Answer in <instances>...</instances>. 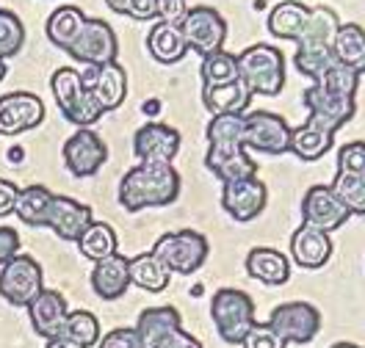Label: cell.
Masks as SVG:
<instances>
[{"label":"cell","instance_id":"cell-35","mask_svg":"<svg viewBox=\"0 0 365 348\" xmlns=\"http://www.w3.org/2000/svg\"><path fill=\"white\" fill-rule=\"evenodd\" d=\"M61 337L81 348L97 346L100 343V321L91 315L89 310H75V312H69L67 321H64Z\"/></svg>","mask_w":365,"mask_h":348},{"label":"cell","instance_id":"cell-1","mask_svg":"<svg viewBox=\"0 0 365 348\" xmlns=\"http://www.w3.org/2000/svg\"><path fill=\"white\" fill-rule=\"evenodd\" d=\"M205 166L222 183L257 177V163L244 147V116L219 114L207 122Z\"/></svg>","mask_w":365,"mask_h":348},{"label":"cell","instance_id":"cell-2","mask_svg":"<svg viewBox=\"0 0 365 348\" xmlns=\"http://www.w3.org/2000/svg\"><path fill=\"white\" fill-rule=\"evenodd\" d=\"M180 196V174L172 163H138L119 180V205L128 213L163 208Z\"/></svg>","mask_w":365,"mask_h":348},{"label":"cell","instance_id":"cell-10","mask_svg":"<svg viewBox=\"0 0 365 348\" xmlns=\"http://www.w3.org/2000/svg\"><path fill=\"white\" fill-rule=\"evenodd\" d=\"M244 147L266 155L291 152V127L279 114L250 111L244 114Z\"/></svg>","mask_w":365,"mask_h":348},{"label":"cell","instance_id":"cell-7","mask_svg":"<svg viewBox=\"0 0 365 348\" xmlns=\"http://www.w3.org/2000/svg\"><path fill=\"white\" fill-rule=\"evenodd\" d=\"M207 252H210L207 238L194 230L166 232L153 246V255L169 268V274H194L197 268H202Z\"/></svg>","mask_w":365,"mask_h":348},{"label":"cell","instance_id":"cell-45","mask_svg":"<svg viewBox=\"0 0 365 348\" xmlns=\"http://www.w3.org/2000/svg\"><path fill=\"white\" fill-rule=\"evenodd\" d=\"M158 3V20L163 23H180L188 11L185 0H155Z\"/></svg>","mask_w":365,"mask_h":348},{"label":"cell","instance_id":"cell-37","mask_svg":"<svg viewBox=\"0 0 365 348\" xmlns=\"http://www.w3.org/2000/svg\"><path fill=\"white\" fill-rule=\"evenodd\" d=\"M25 45V25L23 20L9 11V9H0V58H11L17 56Z\"/></svg>","mask_w":365,"mask_h":348},{"label":"cell","instance_id":"cell-36","mask_svg":"<svg viewBox=\"0 0 365 348\" xmlns=\"http://www.w3.org/2000/svg\"><path fill=\"white\" fill-rule=\"evenodd\" d=\"M202 86H222V83H232L238 80V56L216 50L210 56H202Z\"/></svg>","mask_w":365,"mask_h":348},{"label":"cell","instance_id":"cell-28","mask_svg":"<svg viewBox=\"0 0 365 348\" xmlns=\"http://www.w3.org/2000/svg\"><path fill=\"white\" fill-rule=\"evenodd\" d=\"M335 61L354 70L357 75H365V31L357 23H341L335 42H332Z\"/></svg>","mask_w":365,"mask_h":348},{"label":"cell","instance_id":"cell-44","mask_svg":"<svg viewBox=\"0 0 365 348\" xmlns=\"http://www.w3.org/2000/svg\"><path fill=\"white\" fill-rule=\"evenodd\" d=\"M125 14H128L130 20H138V23L155 20V17H158V3H155V0H128Z\"/></svg>","mask_w":365,"mask_h":348},{"label":"cell","instance_id":"cell-25","mask_svg":"<svg viewBox=\"0 0 365 348\" xmlns=\"http://www.w3.org/2000/svg\"><path fill=\"white\" fill-rule=\"evenodd\" d=\"M202 102L213 116L219 114H238L244 116L252 102L250 86L238 78L232 83H222V86H202Z\"/></svg>","mask_w":365,"mask_h":348},{"label":"cell","instance_id":"cell-38","mask_svg":"<svg viewBox=\"0 0 365 348\" xmlns=\"http://www.w3.org/2000/svg\"><path fill=\"white\" fill-rule=\"evenodd\" d=\"M332 191L338 194V199L349 208L351 216H365V177L335 174Z\"/></svg>","mask_w":365,"mask_h":348},{"label":"cell","instance_id":"cell-30","mask_svg":"<svg viewBox=\"0 0 365 348\" xmlns=\"http://www.w3.org/2000/svg\"><path fill=\"white\" fill-rule=\"evenodd\" d=\"M175 326H182L180 321V312L175 307H150L138 315L136 321V332H138V340H141V348H155L158 340L172 332Z\"/></svg>","mask_w":365,"mask_h":348},{"label":"cell","instance_id":"cell-34","mask_svg":"<svg viewBox=\"0 0 365 348\" xmlns=\"http://www.w3.org/2000/svg\"><path fill=\"white\" fill-rule=\"evenodd\" d=\"M53 202V194L45 186H28L20 191L14 213L28 227H47V210Z\"/></svg>","mask_w":365,"mask_h":348},{"label":"cell","instance_id":"cell-40","mask_svg":"<svg viewBox=\"0 0 365 348\" xmlns=\"http://www.w3.org/2000/svg\"><path fill=\"white\" fill-rule=\"evenodd\" d=\"M244 348H285L288 343L274 332L269 324H255L250 329V334L244 337Z\"/></svg>","mask_w":365,"mask_h":348},{"label":"cell","instance_id":"cell-16","mask_svg":"<svg viewBox=\"0 0 365 348\" xmlns=\"http://www.w3.org/2000/svg\"><path fill=\"white\" fill-rule=\"evenodd\" d=\"M45 122V102L31 92L0 97V136H20Z\"/></svg>","mask_w":365,"mask_h":348},{"label":"cell","instance_id":"cell-24","mask_svg":"<svg viewBox=\"0 0 365 348\" xmlns=\"http://www.w3.org/2000/svg\"><path fill=\"white\" fill-rule=\"evenodd\" d=\"M335 144V130L307 116L304 125L291 127V152L302 161H319Z\"/></svg>","mask_w":365,"mask_h":348},{"label":"cell","instance_id":"cell-4","mask_svg":"<svg viewBox=\"0 0 365 348\" xmlns=\"http://www.w3.org/2000/svg\"><path fill=\"white\" fill-rule=\"evenodd\" d=\"M238 78L252 94L277 97L285 86V56L272 45H252L238 56Z\"/></svg>","mask_w":365,"mask_h":348},{"label":"cell","instance_id":"cell-26","mask_svg":"<svg viewBox=\"0 0 365 348\" xmlns=\"http://www.w3.org/2000/svg\"><path fill=\"white\" fill-rule=\"evenodd\" d=\"M247 274L263 285H272V288H279L291 279V263L288 257L277 249H269V246H257L247 255Z\"/></svg>","mask_w":365,"mask_h":348},{"label":"cell","instance_id":"cell-39","mask_svg":"<svg viewBox=\"0 0 365 348\" xmlns=\"http://www.w3.org/2000/svg\"><path fill=\"white\" fill-rule=\"evenodd\" d=\"M338 174L365 177V141H351L338 149Z\"/></svg>","mask_w":365,"mask_h":348},{"label":"cell","instance_id":"cell-5","mask_svg":"<svg viewBox=\"0 0 365 348\" xmlns=\"http://www.w3.org/2000/svg\"><path fill=\"white\" fill-rule=\"evenodd\" d=\"M210 318L216 324L219 337L230 346H241L244 337L250 334L255 321V302L250 293L238 288H219L210 302Z\"/></svg>","mask_w":365,"mask_h":348},{"label":"cell","instance_id":"cell-32","mask_svg":"<svg viewBox=\"0 0 365 348\" xmlns=\"http://www.w3.org/2000/svg\"><path fill=\"white\" fill-rule=\"evenodd\" d=\"M128 274H130V285H138L147 293H160L169 285V277H172L169 268L153 252L128 260Z\"/></svg>","mask_w":365,"mask_h":348},{"label":"cell","instance_id":"cell-41","mask_svg":"<svg viewBox=\"0 0 365 348\" xmlns=\"http://www.w3.org/2000/svg\"><path fill=\"white\" fill-rule=\"evenodd\" d=\"M97 348H141L136 326L133 329H128V326L111 329L108 334H103V340L97 343Z\"/></svg>","mask_w":365,"mask_h":348},{"label":"cell","instance_id":"cell-9","mask_svg":"<svg viewBox=\"0 0 365 348\" xmlns=\"http://www.w3.org/2000/svg\"><path fill=\"white\" fill-rule=\"evenodd\" d=\"M42 290V265L34 257L17 255L0 268V296L9 304L28 307Z\"/></svg>","mask_w":365,"mask_h":348},{"label":"cell","instance_id":"cell-3","mask_svg":"<svg viewBox=\"0 0 365 348\" xmlns=\"http://www.w3.org/2000/svg\"><path fill=\"white\" fill-rule=\"evenodd\" d=\"M341 28V20L332 9L319 6V9H310V20L304 33L299 36L297 42V56H294V64L302 75L307 78H319L321 72L327 70L335 56H332V42H335V33Z\"/></svg>","mask_w":365,"mask_h":348},{"label":"cell","instance_id":"cell-18","mask_svg":"<svg viewBox=\"0 0 365 348\" xmlns=\"http://www.w3.org/2000/svg\"><path fill=\"white\" fill-rule=\"evenodd\" d=\"M302 100H304V105H307V111H310V119L327 125V127L335 130V133H338L343 125L354 116V111H357L354 97L329 92V89H324L321 83L307 86L304 94H302Z\"/></svg>","mask_w":365,"mask_h":348},{"label":"cell","instance_id":"cell-11","mask_svg":"<svg viewBox=\"0 0 365 348\" xmlns=\"http://www.w3.org/2000/svg\"><path fill=\"white\" fill-rule=\"evenodd\" d=\"M269 326H272L285 343L307 346L319 334L321 312L307 302H285L272 310Z\"/></svg>","mask_w":365,"mask_h":348},{"label":"cell","instance_id":"cell-49","mask_svg":"<svg viewBox=\"0 0 365 348\" xmlns=\"http://www.w3.org/2000/svg\"><path fill=\"white\" fill-rule=\"evenodd\" d=\"M3 78H6V61L0 58V80H3Z\"/></svg>","mask_w":365,"mask_h":348},{"label":"cell","instance_id":"cell-21","mask_svg":"<svg viewBox=\"0 0 365 348\" xmlns=\"http://www.w3.org/2000/svg\"><path fill=\"white\" fill-rule=\"evenodd\" d=\"M28 315H31V326L39 337L45 340H56L61 337V329L69 315L67 299L58 290H42L34 302L28 304Z\"/></svg>","mask_w":365,"mask_h":348},{"label":"cell","instance_id":"cell-31","mask_svg":"<svg viewBox=\"0 0 365 348\" xmlns=\"http://www.w3.org/2000/svg\"><path fill=\"white\" fill-rule=\"evenodd\" d=\"M83 25H86V14L78 9V6H61V9H56L50 17H47V39L53 42V45L58 47V50H64L67 53L69 45L78 39V33L83 31Z\"/></svg>","mask_w":365,"mask_h":348},{"label":"cell","instance_id":"cell-27","mask_svg":"<svg viewBox=\"0 0 365 348\" xmlns=\"http://www.w3.org/2000/svg\"><path fill=\"white\" fill-rule=\"evenodd\" d=\"M147 50L158 64H178V61H182L188 47H185V39L180 33V25L158 20L147 33Z\"/></svg>","mask_w":365,"mask_h":348},{"label":"cell","instance_id":"cell-6","mask_svg":"<svg viewBox=\"0 0 365 348\" xmlns=\"http://www.w3.org/2000/svg\"><path fill=\"white\" fill-rule=\"evenodd\" d=\"M50 89H53L58 111H61L64 119L72 122L75 127H91V125L103 116L100 105L94 102V97L89 94V89L83 86V78H81L78 70H72V67L56 70L53 78H50Z\"/></svg>","mask_w":365,"mask_h":348},{"label":"cell","instance_id":"cell-14","mask_svg":"<svg viewBox=\"0 0 365 348\" xmlns=\"http://www.w3.org/2000/svg\"><path fill=\"white\" fill-rule=\"evenodd\" d=\"M64 166L69 174L75 177H91L103 169V163L108 161V147L89 127H78L67 141H64Z\"/></svg>","mask_w":365,"mask_h":348},{"label":"cell","instance_id":"cell-47","mask_svg":"<svg viewBox=\"0 0 365 348\" xmlns=\"http://www.w3.org/2000/svg\"><path fill=\"white\" fill-rule=\"evenodd\" d=\"M106 6L116 11V14H125V9H128V0H106Z\"/></svg>","mask_w":365,"mask_h":348},{"label":"cell","instance_id":"cell-13","mask_svg":"<svg viewBox=\"0 0 365 348\" xmlns=\"http://www.w3.org/2000/svg\"><path fill=\"white\" fill-rule=\"evenodd\" d=\"M351 218L349 208L338 199L332 186H313L302 196V224L321 232H335Z\"/></svg>","mask_w":365,"mask_h":348},{"label":"cell","instance_id":"cell-42","mask_svg":"<svg viewBox=\"0 0 365 348\" xmlns=\"http://www.w3.org/2000/svg\"><path fill=\"white\" fill-rule=\"evenodd\" d=\"M155 348H202V343H200L197 337H191L182 326H175L172 332H166V334L160 337Z\"/></svg>","mask_w":365,"mask_h":348},{"label":"cell","instance_id":"cell-17","mask_svg":"<svg viewBox=\"0 0 365 348\" xmlns=\"http://www.w3.org/2000/svg\"><path fill=\"white\" fill-rule=\"evenodd\" d=\"M266 202H269V191L263 186V180H257V177L222 183V208L230 213V218H235L241 224L257 218L266 210Z\"/></svg>","mask_w":365,"mask_h":348},{"label":"cell","instance_id":"cell-15","mask_svg":"<svg viewBox=\"0 0 365 348\" xmlns=\"http://www.w3.org/2000/svg\"><path fill=\"white\" fill-rule=\"evenodd\" d=\"M81 78H83V86L89 89V94L94 97V102L100 105L103 114L116 111L128 97V72L116 61L89 67L86 72H81Z\"/></svg>","mask_w":365,"mask_h":348},{"label":"cell","instance_id":"cell-43","mask_svg":"<svg viewBox=\"0 0 365 348\" xmlns=\"http://www.w3.org/2000/svg\"><path fill=\"white\" fill-rule=\"evenodd\" d=\"M17 255H20V235H17V230L0 227V268Z\"/></svg>","mask_w":365,"mask_h":348},{"label":"cell","instance_id":"cell-23","mask_svg":"<svg viewBox=\"0 0 365 348\" xmlns=\"http://www.w3.org/2000/svg\"><path fill=\"white\" fill-rule=\"evenodd\" d=\"M91 288L103 302H116L125 296V290L130 288V274H128V257L119 252L100 263H94L91 271Z\"/></svg>","mask_w":365,"mask_h":348},{"label":"cell","instance_id":"cell-33","mask_svg":"<svg viewBox=\"0 0 365 348\" xmlns=\"http://www.w3.org/2000/svg\"><path fill=\"white\" fill-rule=\"evenodd\" d=\"M116 232L111 224L106 221H91L89 227L83 230V235L78 238V246H81V255L91 260V263H100L106 257L116 255Z\"/></svg>","mask_w":365,"mask_h":348},{"label":"cell","instance_id":"cell-12","mask_svg":"<svg viewBox=\"0 0 365 348\" xmlns=\"http://www.w3.org/2000/svg\"><path fill=\"white\" fill-rule=\"evenodd\" d=\"M69 56L86 67H100V64H108L116 61V53H119V42H116L114 28L103 20H94L86 17L83 31L78 33V39L69 45Z\"/></svg>","mask_w":365,"mask_h":348},{"label":"cell","instance_id":"cell-19","mask_svg":"<svg viewBox=\"0 0 365 348\" xmlns=\"http://www.w3.org/2000/svg\"><path fill=\"white\" fill-rule=\"evenodd\" d=\"M178 149H180V133L160 122H147L133 136V152L141 163H172Z\"/></svg>","mask_w":365,"mask_h":348},{"label":"cell","instance_id":"cell-22","mask_svg":"<svg viewBox=\"0 0 365 348\" xmlns=\"http://www.w3.org/2000/svg\"><path fill=\"white\" fill-rule=\"evenodd\" d=\"M291 257L299 268H307V271H316L324 268L332 257V241H329V232H321L316 227H307L302 224L294 235H291Z\"/></svg>","mask_w":365,"mask_h":348},{"label":"cell","instance_id":"cell-20","mask_svg":"<svg viewBox=\"0 0 365 348\" xmlns=\"http://www.w3.org/2000/svg\"><path fill=\"white\" fill-rule=\"evenodd\" d=\"M91 221V210L86 205H81L78 199L72 196H61V194H53V202L47 210V227L56 232L61 241H75L83 235V230L89 227Z\"/></svg>","mask_w":365,"mask_h":348},{"label":"cell","instance_id":"cell-46","mask_svg":"<svg viewBox=\"0 0 365 348\" xmlns=\"http://www.w3.org/2000/svg\"><path fill=\"white\" fill-rule=\"evenodd\" d=\"M17 196H20V188L14 186L11 180H3V177H0V216L14 213Z\"/></svg>","mask_w":365,"mask_h":348},{"label":"cell","instance_id":"cell-8","mask_svg":"<svg viewBox=\"0 0 365 348\" xmlns=\"http://www.w3.org/2000/svg\"><path fill=\"white\" fill-rule=\"evenodd\" d=\"M178 25H180L185 47L194 50V53H200V56H210V53L222 50L225 39H227V23L210 6H194V9H188L185 17Z\"/></svg>","mask_w":365,"mask_h":348},{"label":"cell","instance_id":"cell-48","mask_svg":"<svg viewBox=\"0 0 365 348\" xmlns=\"http://www.w3.org/2000/svg\"><path fill=\"white\" fill-rule=\"evenodd\" d=\"M332 348H360V346H354V343H335Z\"/></svg>","mask_w":365,"mask_h":348},{"label":"cell","instance_id":"cell-29","mask_svg":"<svg viewBox=\"0 0 365 348\" xmlns=\"http://www.w3.org/2000/svg\"><path fill=\"white\" fill-rule=\"evenodd\" d=\"M307 20H310V9L304 3L285 0V3H279V6L272 9V14H269V31H272L277 39L299 42V36L307 28Z\"/></svg>","mask_w":365,"mask_h":348}]
</instances>
